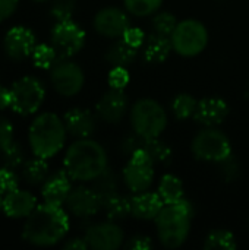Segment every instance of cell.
I'll return each mask as SVG.
<instances>
[{
	"label": "cell",
	"mask_w": 249,
	"mask_h": 250,
	"mask_svg": "<svg viewBox=\"0 0 249 250\" xmlns=\"http://www.w3.org/2000/svg\"><path fill=\"white\" fill-rule=\"evenodd\" d=\"M120 38H122L123 41H126L128 44H131L132 47H135V48L139 50V48L142 47V44H144L147 35L144 34L142 29L135 28V26H129V28L123 32V35H122Z\"/></svg>",
	"instance_id": "obj_40"
},
{
	"label": "cell",
	"mask_w": 249,
	"mask_h": 250,
	"mask_svg": "<svg viewBox=\"0 0 249 250\" xmlns=\"http://www.w3.org/2000/svg\"><path fill=\"white\" fill-rule=\"evenodd\" d=\"M220 174L226 182H235L239 179L241 168H239L238 161L233 158V155H230L227 160L220 163Z\"/></svg>",
	"instance_id": "obj_39"
},
{
	"label": "cell",
	"mask_w": 249,
	"mask_h": 250,
	"mask_svg": "<svg viewBox=\"0 0 249 250\" xmlns=\"http://www.w3.org/2000/svg\"><path fill=\"white\" fill-rule=\"evenodd\" d=\"M50 81L57 94L63 97H73L84 88L85 76L79 64L69 59L59 57L50 69Z\"/></svg>",
	"instance_id": "obj_10"
},
{
	"label": "cell",
	"mask_w": 249,
	"mask_h": 250,
	"mask_svg": "<svg viewBox=\"0 0 249 250\" xmlns=\"http://www.w3.org/2000/svg\"><path fill=\"white\" fill-rule=\"evenodd\" d=\"M128 107H129V100L125 91L110 88V91L103 94V97L98 100L95 105V113L103 122L116 125L123 119V116L128 111Z\"/></svg>",
	"instance_id": "obj_16"
},
{
	"label": "cell",
	"mask_w": 249,
	"mask_h": 250,
	"mask_svg": "<svg viewBox=\"0 0 249 250\" xmlns=\"http://www.w3.org/2000/svg\"><path fill=\"white\" fill-rule=\"evenodd\" d=\"M191 151L200 161L220 164L232 155V145L222 130L216 127H205L192 139Z\"/></svg>",
	"instance_id": "obj_8"
},
{
	"label": "cell",
	"mask_w": 249,
	"mask_h": 250,
	"mask_svg": "<svg viewBox=\"0 0 249 250\" xmlns=\"http://www.w3.org/2000/svg\"><path fill=\"white\" fill-rule=\"evenodd\" d=\"M12 141H13V126L7 119L0 117V149H3Z\"/></svg>",
	"instance_id": "obj_41"
},
{
	"label": "cell",
	"mask_w": 249,
	"mask_h": 250,
	"mask_svg": "<svg viewBox=\"0 0 249 250\" xmlns=\"http://www.w3.org/2000/svg\"><path fill=\"white\" fill-rule=\"evenodd\" d=\"M35 45H37L35 34L23 25L12 26L6 32L3 40V47L7 57L16 62L29 57Z\"/></svg>",
	"instance_id": "obj_13"
},
{
	"label": "cell",
	"mask_w": 249,
	"mask_h": 250,
	"mask_svg": "<svg viewBox=\"0 0 249 250\" xmlns=\"http://www.w3.org/2000/svg\"><path fill=\"white\" fill-rule=\"evenodd\" d=\"M35 1H45V0H35Z\"/></svg>",
	"instance_id": "obj_47"
},
{
	"label": "cell",
	"mask_w": 249,
	"mask_h": 250,
	"mask_svg": "<svg viewBox=\"0 0 249 250\" xmlns=\"http://www.w3.org/2000/svg\"><path fill=\"white\" fill-rule=\"evenodd\" d=\"M157 193L160 195L164 205L179 202L181 199H183V183L178 176L166 174L158 183Z\"/></svg>",
	"instance_id": "obj_24"
},
{
	"label": "cell",
	"mask_w": 249,
	"mask_h": 250,
	"mask_svg": "<svg viewBox=\"0 0 249 250\" xmlns=\"http://www.w3.org/2000/svg\"><path fill=\"white\" fill-rule=\"evenodd\" d=\"M48 177V164L47 160L35 157L23 163L22 166V179L32 186L43 185Z\"/></svg>",
	"instance_id": "obj_25"
},
{
	"label": "cell",
	"mask_w": 249,
	"mask_h": 250,
	"mask_svg": "<svg viewBox=\"0 0 249 250\" xmlns=\"http://www.w3.org/2000/svg\"><path fill=\"white\" fill-rule=\"evenodd\" d=\"M238 243L236 239L233 236V233H230L229 230L225 229H219V230H213L204 243L205 249H226L233 250L236 249Z\"/></svg>",
	"instance_id": "obj_31"
},
{
	"label": "cell",
	"mask_w": 249,
	"mask_h": 250,
	"mask_svg": "<svg viewBox=\"0 0 249 250\" xmlns=\"http://www.w3.org/2000/svg\"><path fill=\"white\" fill-rule=\"evenodd\" d=\"M0 160L3 167L16 170L23 166L25 163V151L19 142L12 141L9 145H6L3 149H0Z\"/></svg>",
	"instance_id": "obj_29"
},
{
	"label": "cell",
	"mask_w": 249,
	"mask_h": 250,
	"mask_svg": "<svg viewBox=\"0 0 249 250\" xmlns=\"http://www.w3.org/2000/svg\"><path fill=\"white\" fill-rule=\"evenodd\" d=\"M19 0H0V22L9 19L18 9Z\"/></svg>",
	"instance_id": "obj_42"
},
{
	"label": "cell",
	"mask_w": 249,
	"mask_h": 250,
	"mask_svg": "<svg viewBox=\"0 0 249 250\" xmlns=\"http://www.w3.org/2000/svg\"><path fill=\"white\" fill-rule=\"evenodd\" d=\"M31 59L35 67L45 70L53 67V64L59 60V54L51 44H37Z\"/></svg>",
	"instance_id": "obj_28"
},
{
	"label": "cell",
	"mask_w": 249,
	"mask_h": 250,
	"mask_svg": "<svg viewBox=\"0 0 249 250\" xmlns=\"http://www.w3.org/2000/svg\"><path fill=\"white\" fill-rule=\"evenodd\" d=\"M136 56H138V48L132 47L122 38L113 42L106 51V60L112 67H116V66L128 67L135 62Z\"/></svg>",
	"instance_id": "obj_23"
},
{
	"label": "cell",
	"mask_w": 249,
	"mask_h": 250,
	"mask_svg": "<svg viewBox=\"0 0 249 250\" xmlns=\"http://www.w3.org/2000/svg\"><path fill=\"white\" fill-rule=\"evenodd\" d=\"M3 211V195L0 193V212Z\"/></svg>",
	"instance_id": "obj_46"
},
{
	"label": "cell",
	"mask_w": 249,
	"mask_h": 250,
	"mask_svg": "<svg viewBox=\"0 0 249 250\" xmlns=\"http://www.w3.org/2000/svg\"><path fill=\"white\" fill-rule=\"evenodd\" d=\"M70 180L72 179L69 177V174L65 170L48 176L41 188V196H43L44 202L53 204V205H60V207L65 205V202L72 190Z\"/></svg>",
	"instance_id": "obj_19"
},
{
	"label": "cell",
	"mask_w": 249,
	"mask_h": 250,
	"mask_svg": "<svg viewBox=\"0 0 249 250\" xmlns=\"http://www.w3.org/2000/svg\"><path fill=\"white\" fill-rule=\"evenodd\" d=\"M66 130L70 136L76 139L91 138L95 132L97 122L95 116L87 108H72L63 116Z\"/></svg>",
	"instance_id": "obj_18"
},
{
	"label": "cell",
	"mask_w": 249,
	"mask_h": 250,
	"mask_svg": "<svg viewBox=\"0 0 249 250\" xmlns=\"http://www.w3.org/2000/svg\"><path fill=\"white\" fill-rule=\"evenodd\" d=\"M18 186H19V179H18L15 170L1 167L0 168V193L4 196V195L10 193L12 190L18 189Z\"/></svg>",
	"instance_id": "obj_36"
},
{
	"label": "cell",
	"mask_w": 249,
	"mask_h": 250,
	"mask_svg": "<svg viewBox=\"0 0 249 250\" xmlns=\"http://www.w3.org/2000/svg\"><path fill=\"white\" fill-rule=\"evenodd\" d=\"M75 0H53L50 13L56 19V22L70 21L75 13Z\"/></svg>",
	"instance_id": "obj_35"
},
{
	"label": "cell",
	"mask_w": 249,
	"mask_h": 250,
	"mask_svg": "<svg viewBox=\"0 0 249 250\" xmlns=\"http://www.w3.org/2000/svg\"><path fill=\"white\" fill-rule=\"evenodd\" d=\"M163 207L164 202L161 201L158 193L148 190L134 193V198L131 199V215L144 221L156 220Z\"/></svg>",
	"instance_id": "obj_21"
},
{
	"label": "cell",
	"mask_w": 249,
	"mask_h": 250,
	"mask_svg": "<svg viewBox=\"0 0 249 250\" xmlns=\"http://www.w3.org/2000/svg\"><path fill=\"white\" fill-rule=\"evenodd\" d=\"M172 51H173V47H172L170 38L156 34V32L150 34L141 47L142 59L145 63H150V64L163 63L170 56Z\"/></svg>",
	"instance_id": "obj_22"
},
{
	"label": "cell",
	"mask_w": 249,
	"mask_h": 250,
	"mask_svg": "<svg viewBox=\"0 0 249 250\" xmlns=\"http://www.w3.org/2000/svg\"><path fill=\"white\" fill-rule=\"evenodd\" d=\"M131 126L144 139L158 138L167 126L164 107L153 98H139L131 107Z\"/></svg>",
	"instance_id": "obj_5"
},
{
	"label": "cell",
	"mask_w": 249,
	"mask_h": 250,
	"mask_svg": "<svg viewBox=\"0 0 249 250\" xmlns=\"http://www.w3.org/2000/svg\"><path fill=\"white\" fill-rule=\"evenodd\" d=\"M123 4L128 13L142 18L157 13L163 4V0H123Z\"/></svg>",
	"instance_id": "obj_33"
},
{
	"label": "cell",
	"mask_w": 249,
	"mask_h": 250,
	"mask_svg": "<svg viewBox=\"0 0 249 250\" xmlns=\"http://www.w3.org/2000/svg\"><path fill=\"white\" fill-rule=\"evenodd\" d=\"M37 208V198L19 188L3 196V212L9 218H26Z\"/></svg>",
	"instance_id": "obj_20"
},
{
	"label": "cell",
	"mask_w": 249,
	"mask_h": 250,
	"mask_svg": "<svg viewBox=\"0 0 249 250\" xmlns=\"http://www.w3.org/2000/svg\"><path fill=\"white\" fill-rule=\"evenodd\" d=\"M129 26L128 13L119 7H104L94 16V29L107 38H120Z\"/></svg>",
	"instance_id": "obj_15"
},
{
	"label": "cell",
	"mask_w": 249,
	"mask_h": 250,
	"mask_svg": "<svg viewBox=\"0 0 249 250\" xmlns=\"http://www.w3.org/2000/svg\"><path fill=\"white\" fill-rule=\"evenodd\" d=\"M153 180L154 161L144 148H141L129 157L123 168V182L132 193H141L150 189Z\"/></svg>",
	"instance_id": "obj_9"
},
{
	"label": "cell",
	"mask_w": 249,
	"mask_h": 250,
	"mask_svg": "<svg viewBox=\"0 0 249 250\" xmlns=\"http://www.w3.org/2000/svg\"><path fill=\"white\" fill-rule=\"evenodd\" d=\"M84 239L90 249L116 250L122 246L125 234L114 221H106L90 226L85 230Z\"/></svg>",
	"instance_id": "obj_12"
},
{
	"label": "cell",
	"mask_w": 249,
	"mask_h": 250,
	"mask_svg": "<svg viewBox=\"0 0 249 250\" xmlns=\"http://www.w3.org/2000/svg\"><path fill=\"white\" fill-rule=\"evenodd\" d=\"M144 151L151 157L154 164L157 163H167L172 158V148L158 138H151L145 139L144 144Z\"/></svg>",
	"instance_id": "obj_32"
},
{
	"label": "cell",
	"mask_w": 249,
	"mask_h": 250,
	"mask_svg": "<svg viewBox=\"0 0 249 250\" xmlns=\"http://www.w3.org/2000/svg\"><path fill=\"white\" fill-rule=\"evenodd\" d=\"M65 205L68 211L78 218H90L103 208V202L97 195V192L92 188H85V186L73 188Z\"/></svg>",
	"instance_id": "obj_14"
},
{
	"label": "cell",
	"mask_w": 249,
	"mask_h": 250,
	"mask_svg": "<svg viewBox=\"0 0 249 250\" xmlns=\"http://www.w3.org/2000/svg\"><path fill=\"white\" fill-rule=\"evenodd\" d=\"M66 126L63 119L54 113L37 116L28 130V141L34 157L48 160L63 148L66 142Z\"/></svg>",
	"instance_id": "obj_4"
},
{
	"label": "cell",
	"mask_w": 249,
	"mask_h": 250,
	"mask_svg": "<svg viewBox=\"0 0 249 250\" xmlns=\"http://www.w3.org/2000/svg\"><path fill=\"white\" fill-rule=\"evenodd\" d=\"M153 242L150 237L147 236H134L129 243H128V249H134V250H148L153 249Z\"/></svg>",
	"instance_id": "obj_43"
},
{
	"label": "cell",
	"mask_w": 249,
	"mask_h": 250,
	"mask_svg": "<svg viewBox=\"0 0 249 250\" xmlns=\"http://www.w3.org/2000/svg\"><path fill=\"white\" fill-rule=\"evenodd\" d=\"M109 221H119L131 215V199L120 196L119 193L103 202V208Z\"/></svg>",
	"instance_id": "obj_26"
},
{
	"label": "cell",
	"mask_w": 249,
	"mask_h": 250,
	"mask_svg": "<svg viewBox=\"0 0 249 250\" xmlns=\"http://www.w3.org/2000/svg\"><path fill=\"white\" fill-rule=\"evenodd\" d=\"M69 231V217L60 205L41 204L25 218L22 239L34 246H53Z\"/></svg>",
	"instance_id": "obj_1"
},
{
	"label": "cell",
	"mask_w": 249,
	"mask_h": 250,
	"mask_svg": "<svg viewBox=\"0 0 249 250\" xmlns=\"http://www.w3.org/2000/svg\"><path fill=\"white\" fill-rule=\"evenodd\" d=\"M106 149L95 141L85 138L73 142L63 158V170L75 182L95 180L109 168Z\"/></svg>",
	"instance_id": "obj_2"
},
{
	"label": "cell",
	"mask_w": 249,
	"mask_h": 250,
	"mask_svg": "<svg viewBox=\"0 0 249 250\" xmlns=\"http://www.w3.org/2000/svg\"><path fill=\"white\" fill-rule=\"evenodd\" d=\"M92 189L97 192V195L100 196L101 202H104L106 199L112 198L113 195L117 193V179H116V174L112 170L107 168L95 180H92Z\"/></svg>",
	"instance_id": "obj_27"
},
{
	"label": "cell",
	"mask_w": 249,
	"mask_h": 250,
	"mask_svg": "<svg viewBox=\"0 0 249 250\" xmlns=\"http://www.w3.org/2000/svg\"><path fill=\"white\" fill-rule=\"evenodd\" d=\"M198 101L191 94H178L172 101V113L179 120H186L194 117Z\"/></svg>",
	"instance_id": "obj_30"
},
{
	"label": "cell",
	"mask_w": 249,
	"mask_h": 250,
	"mask_svg": "<svg viewBox=\"0 0 249 250\" xmlns=\"http://www.w3.org/2000/svg\"><path fill=\"white\" fill-rule=\"evenodd\" d=\"M178 25V19L173 13L170 12H160V13H154L153 18V31L156 34L169 37L173 34L175 28Z\"/></svg>",
	"instance_id": "obj_34"
},
{
	"label": "cell",
	"mask_w": 249,
	"mask_h": 250,
	"mask_svg": "<svg viewBox=\"0 0 249 250\" xmlns=\"http://www.w3.org/2000/svg\"><path fill=\"white\" fill-rule=\"evenodd\" d=\"M173 51L183 57H195L203 53L208 44V31L204 23L197 19H185L178 22L170 35Z\"/></svg>",
	"instance_id": "obj_7"
},
{
	"label": "cell",
	"mask_w": 249,
	"mask_h": 250,
	"mask_svg": "<svg viewBox=\"0 0 249 250\" xmlns=\"http://www.w3.org/2000/svg\"><path fill=\"white\" fill-rule=\"evenodd\" d=\"M10 107V92L3 85H0V111Z\"/></svg>",
	"instance_id": "obj_45"
},
{
	"label": "cell",
	"mask_w": 249,
	"mask_h": 250,
	"mask_svg": "<svg viewBox=\"0 0 249 250\" xmlns=\"http://www.w3.org/2000/svg\"><path fill=\"white\" fill-rule=\"evenodd\" d=\"M144 144H145V139L132 130V133L126 135V136L122 139V142H120V151H122L125 155L131 157L134 152H136L138 149L144 148Z\"/></svg>",
	"instance_id": "obj_38"
},
{
	"label": "cell",
	"mask_w": 249,
	"mask_h": 250,
	"mask_svg": "<svg viewBox=\"0 0 249 250\" xmlns=\"http://www.w3.org/2000/svg\"><path fill=\"white\" fill-rule=\"evenodd\" d=\"M229 104L220 97H205L198 101L194 120L204 127H216L229 116Z\"/></svg>",
	"instance_id": "obj_17"
},
{
	"label": "cell",
	"mask_w": 249,
	"mask_h": 250,
	"mask_svg": "<svg viewBox=\"0 0 249 250\" xmlns=\"http://www.w3.org/2000/svg\"><path fill=\"white\" fill-rule=\"evenodd\" d=\"M129 72H128V67H120V66H116V67H112L110 73H109V85L110 88H114V89H125V86L129 83Z\"/></svg>",
	"instance_id": "obj_37"
},
{
	"label": "cell",
	"mask_w": 249,
	"mask_h": 250,
	"mask_svg": "<svg viewBox=\"0 0 249 250\" xmlns=\"http://www.w3.org/2000/svg\"><path fill=\"white\" fill-rule=\"evenodd\" d=\"M65 249H72V250H85L90 249L85 239H81V237H73L70 240H68L65 245H63Z\"/></svg>",
	"instance_id": "obj_44"
},
{
	"label": "cell",
	"mask_w": 249,
	"mask_h": 250,
	"mask_svg": "<svg viewBox=\"0 0 249 250\" xmlns=\"http://www.w3.org/2000/svg\"><path fill=\"white\" fill-rule=\"evenodd\" d=\"M192 217V204L185 198L179 202L164 205L156 218L157 234L161 245L169 249L181 248L189 236Z\"/></svg>",
	"instance_id": "obj_3"
},
{
	"label": "cell",
	"mask_w": 249,
	"mask_h": 250,
	"mask_svg": "<svg viewBox=\"0 0 249 250\" xmlns=\"http://www.w3.org/2000/svg\"><path fill=\"white\" fill-rule=\"evenodd\" d=\"M51 45L59 57L70 59L78 54L85 45V31L72 19L56 22L50 34Z\"/></svg>",
	"instance_id": "obj_11"
},
{
	"label": "cell",
	"mask_w": 249,
	"mask_h": 250,
	"mask_svg": "<svg viewBox=\"0 0 249 250\" xmlns=\"http://www.w3.org/2000/svg\"><path fill=\"white\" fill-rule=\"evenodd\" d=\"M10 110L19 116H29L40 110L45 98V88L35 76H23L15 81L9 89Z\"/></svg>",
	"instance_id": "obj_6"
}]
</instances>
